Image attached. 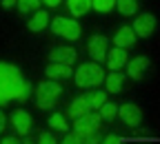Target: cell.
<instances>
[{
    "label": "cell",
    "instance_id": "cell-5",
    "mask_svg": "<svg viewBox=\"0 0 160 144\" xmlns=\"http://www.w3.org/2000/svg\"><path fill=\"white\" fill-rule=\"evenodd\" d=\"M100 115L98 113H85V115H80V118H76L73 120V131H78V133H82V135H93V133H98V129H100Z\"/></svg>",
    "mask_w": 160,
    "mask_h": 144
},
{
    "label": "cell",
    "instance_id": "cell-23",
    "mask_svg": "<svg viewBox=\"0 0 160 144\" xmlns=\"http://www.w3.org/2000/svg\"><path fill=\"white\" fill-rule=\"evenodd\" d=\"M85 98H87V102H89V107H91V109H98V107L107 100V93H105V91H100V89H96V91H89Z\"/></svg>",
    "mask_w": 160,
    "mask_h": 144
},
{
    "label": "cell",
    "instance_id": "cell-3",
    "mask_svg": "<svg viewBox=\"0 0 160 144\" xmlns=\"http://www.w3.org/2000/svg\"><path fill=\"white\" fill-rule=\"evenodd\" d=\"M62 95V87L58 84V80H51V78H47L45 82H40V84L36 87V104H38V109H51L56 102H58V98Z\"/></svg>",
    "mask_w": 160,
    "mask_h": 144
},
{
    "label": "cell",
    "instance_id": "cell-29",
    "mask_svg": "<svg viewBox=\"0 0 160 144\" xmlns=\"http://www.w3.org/2000/svg\"><path fill=\"white\" fill-rule=\"evenodd\" d=\"M5 127H7V120H5V115H2V111H0V133L5 131Z\"/></svg>",
    "mask_w": 160,
    "mask_h": 144
},
{
    "label": "cell",
    "instance_id": "cell-4",
    "mask_svg": "<svg viewBox=\"0 0 160 144\" xmlns=\"http://www.w3.org/2000/svg\"><path fill=\"white\" fill-rule=\"evenodd\" d=\"M49 27L56 36L65 38V40H78L80 36H82V27H80V22L76 18H62L58 16L53 20H49Z\"/></svg>",
    "mask_w": 160,
    "mask_h": 144
},
{
    "label": "cell",
    "instance_id": "cell-6",
    "mask_svg": "<svg viewBox=\"0 0 160 144\" xmlns=\"http://www.w3.org/2000/svg\"><path fill=\"white\" fill-rule=\"evenodd\" d=\"M136 38H149L153 31H156V16L153 13H140L136 20H133V25H131Z\"/></svg>",
    "mask_w": 160,
    "mask_h": 144
},
{
    "label": "cell",
    "instance_id": "cell-16",
    "mask_svg": "<svg viewBox=\"0 0 160 144\" xmlns=\"http://www.w3.org/2000/svg\"><path fill=\"white\" fill-rule=\"evenodd\" d=\"M122 82H125V73L118 69V71H111V73L105 75V82H102V84H107V91H109V93H120Z\"/></svg>",
    "mask_w": 160,
    "mask_h": 144
},
{
    "label": "cell",
    "instance_id": "cell-17",
    "mask_svg": "<svg viewBox=\"0 0 160 144\" xmlns=\"http://www.w3.org/2000/svg\"><path fill=\"white\" fill-rule=\"evenodd\" d=\"M91 111V107H89V102H87V98L85 95H78L71 104H69V118L71 120H76V118H80V115H85V113H89Z\"/></svg>",
    "mask_w": 160,
    "mask_h": 144
},
{
    "label": "cell",
    "instance_id": "cell-22",
    "mask_svg": "<svg viewBox=\"0 0 160 144\" xmlns=\"http://www.w3.org/2000/svg\"><path fill=\"white\" fill-rule=\"evenodd\" d=\"M116 9L122 16H133L138 11V0H116Z\"/></svg>",
    "mask_w": 160,
    "mask_h": 144
},
{
    "label": "cell",
    "instance_id": "cell-1",
    "mask_svg": "<svg viewBox=\"0 0 160 144\" xmlns=\"http://www.w3.org/2000/svg\"><path fill=\"white\" fill-rule=\"evenodd\" d=\"M31 84L29 80L22 75L16 65L11 62H0V107L9 104V102L18 100L25 102L31 95Z\"/></svg>",
    "mask_w": 160,
    "mask_h": 144
},
{
    "label": "cell",
    "instance_id": "cell-9",
    "mask_svg": "<svg viewBox=\"0 0 160 144\" xmlns=\"http://www.w3.org/2000/svg\"><path fill=\"white\" fill-rule=\"evenodd\" d=\"M107 49H109V42H107L105 36H100V33L91 36V40H89V55H91L93 62H102L105 55H107Z\"/></svg>",
    "mask_w": 160,
    "mask_h": 144
},
{
    "label": "cell",
    "instance_id": "cell-11",
    "mask_svg": "<svg viewBox=\"0 0 160 144\" xmlns=\"http://www.w3.org/2000/svg\"><path fill=\"white\" fill-rule=\"evenodd\" d=\"M105 60H107V67H109V71H118V69H122V67H125V62L129 60V58H127V49H120V47L107 49Z\"/></svg>",
    "mask_w": 160,
    "mask_h": 144
},
{
    "label": "cell",
    "instance_id": "cell-13",
    "mask_svg": "<svg viewBox=\"0 0 160 144\" xmlns=\"http://www.w3.org/2000/svg\"><path fill=\"white\" fill-rule=\"evenodd\" d=\"M136 33H133V29L131 27H120L118 31H116V36H113V45L116 47H120V49H129V47H133L136 45Z\"/></svg>",
    "mask_w": 160,
    "mask_h": 144
},
{
    "label": "cell",
    "instance_id": "cell-25",
    "mask_svg": "<svg viewBox=\"0 0 160 144\" xmlns=\"http://www.w3.org/2000/svg\"><path fill=\"white\" fill-rule=\"evenodd\" d=\"M40 5V0H16V7L20 13H29V11H36Z\"/></svg>",
    "mask_w": 160,
    "mask_h": 144
},
{
    "label": "cell",
    "instance_id": "cell-12",
    "mask_svg": "<svg viewBox=\"0 0 160 144\" xmlns=\"http://www.w3.org/2000/svg\"><path fill=\"white\" fill-rule=\"evenodd\" d=\"M49 62L73 65L76 62V49L73 47H53L51 53H49Z\"/></svg>",
    "mask_w": 160,
    "mask_h": 144
},
{
    "label": "cell",
    "instance_id": "cell-15",
    "mask_svg": "<svg viewBox=\"0 0 160 144\" xmlns=\"http://www.w3.org/2000/svg\"><path fill=\"white\" fill-rule=\"evenodd\" d=\"M62 142H65V144H98V142H102V140H100L98 133H93V135H82V133H78V131H73V133L67 131Z\"/></svg>",
    "mask_w": 160,
    "mask_h": 144
},
{
    "label": "cell",
    "instance_id": "cell-31",
    "mask_svg": "<svg viewBox=\"0 0 160 144\" xmlns=\"http://www.w3.org/2000/svg\"><path fill=\"white\" fill-rule=\"evenodd\" d=\"M16 142H18V140L11 137V135H9V137H2V144H16Z\"/></svg>",
    "mask_w": 160,
    "mask_h": 144
},
{
    "label": "cell",
    "instance_id": "cell-19",
    "mask_svg": "<svg viewBox=\"0 0 160 144\" xmlns=\"http://www.w3.org/2000/svg\"><path fill=\"white\" fill-rule=\"evenodd\" d=\"M67 9L71 11V16L80 18L91 9V0H67Z\"/></svg>",
    "mask_w": 160,
    "mask_h": 144
},
{
    "label": "cell",
    "instance_id": "cell-20",
    "mask_svg": "<svg viewBox=\"0 0 160 144\" xmlns=\"http://www.w3.org/2000/svg\"><path fill=\"white\" fill-rule=\"evenodd\" d=\"M98 115H100V120H113L116 115H118V104H113V102H102V104L98 107Z\"/></svg>",
    "mask_w": 160,
    "mask_h": 144
},
{
    "label": "cell",
    "instance_id": "cell-27",
    "mask_svg": "<svg viewBox=\"0 0 160 144\" xmlns=\"http://www.w3.org/2000/svg\"><path fill=\"white\" fill-rule=\"evenodd\" d=\"M102 142H107V144H118V142H122V140H120V135H116V133H109V135L102 137Z\"/></svg>",
    "mask_w": 160,
    "mask_h": 144
},
{
    "label": "cell",
    "instance_id": "cell-8",
    "mask_svg": "<svg viewBox=\"0 0 160 144\" xmlns=\"http://www.w3.org/2000/svg\"><path fill=\"white\" fill-rule=\"evenodd\" d=\"M11 127L18 135H29L31 133V115L25 109H16L11 113Z\"/></svg>",
    "mask_w": 160,
    "mask_h": 144
},
{
    "label": "cell",
    "instance_id": "cell-10",
    "mask_svg": "<svg viewBox=\"0 0 160 144\" xmlns=\"http://www.w3.org/2000/svg\"><path fill=\"white\" fill-rule=\"evenodd\" d=\"M125 67H127V75H129L131 80H142L145 71L149 69V58H147V55H138V58H133V60H127Z\"/></svg>",
    "mask_w": 160,
    "mask_h": 144
},
{
    "label": "cell",
    "instance_id": "cell-14",
    "mask_svg": "<svg viewBox=\"0 0 160 144\" xmlns=\"http://www.w3.org/2000/svg\"><path fill=\"white\" fill-rule=\"evenodd\" d=\"M45 73H47V78H51V80H67V78H71V65H62V62H49L47 65V69H45Z\"/></svg>",
    "mask_w": 160,
    "mask_h": 144
},
{
    "label": "cell",
    "instance_id": "cell-18",
    "mask_svg": "<svg viewBox=\"0 0 160 144\" xmlns=\"http://www.w3.org/2000/svg\"><path fill=\"white\" fill-rule=\"evenodd\" d=\"M27 27H29L31 31H42V29H47V27H49V13L42 11V9H36L33 18H29Z\"/></svg>",
    "mask_w": 160,
    "mask_h": 144
},
{
    "label": "cell",
    "instance_id": "cell-26",
    "mask_svg": "<svg viewBox=\"0 0 160 144\" xmlns=\"http://www.w3.org/2000/svg\"><path fill=\"white\" fill-rule=\"evenodd\" d=\"M38 142H40V144H53V142H58V140H56L53 133L45 131V133H40V135H38Z\"/></svg>",
    "mask_w": 160,
    "mask_h": 144
},
{
    "label": "cell",
    "instance_id": "cell-28",
    "mask_svg": "<svg viewBox=\"0 0 160 144\" xmlns=\"http://www.w3.org/2000/svg\"><path fill=\"white\" fill-rule=\"evenodd\" d=\"M40 2H45L47 7H58L60 2H62V0H40Z\"/></svg>",
    "mask_w": 160,
    "mask_h": 144
},
{
    "label": "cell",
    "instance_id": "cell-7",
    "mask_svg": "<svg viewBox=\"0 0 160 144\" xmlns=\"http://www.w3.org/2000/svg\"><path fill=\"white\" fill-rule=\"evenodd\" d=\"M118 115H120V120H122V124H127L131 129L140 127V122H142V111H140V107L131 104V102L120 104L118 107Z\"/></svg>",
    "mask_w": 160,
    "mask_h": 144
},
{
    "label": "cell",
    "instance_id": "cell-30",
    "mask_svg": "<svg viewBox=\"0 0 160 144\" xmlns=\"http://www.w3.org/2000/svg\"><path fill=\"white\" fill-rule=\"evenodd\" d=\"M2 7H5V9H11V7H16V0H2Z\"/></svg>",
    "mask_w": 160,
    "mask_h": 144
},
{
    "label": "cell",
    "instance_id": "cell-21",
    "mask_svg": "<svg viewBox=\"0 0 160 144\" xmlns=\"http://www.w3.org/2000/svg\"><path fill=\"white\" fill-rule=\"evenodd\" d=\"M49 127H51L53 131H60V133H67V131H69L67 118H65V115H60V113H53V115H49Z\"/></svg>",
    "mask_w": 160,
    "mask_h": 144
},
{
    "label": "cell",
    "instance_id": "cell-24",
    "mask_svg": "<svg viewBox=\"0 0 160 144\" xmlns=\"http://www.w3.org/2000/svg\"><path fill=\"white\" fill-rule=\"evenodd\" d=\"M113 7H116V0H91V9L100 13H109Z\"/></svg>",
    "mask_w": 160,
    "mask_h": 144
},
{
    "label": "cell",
    "instance_id": "cell-2",
    "mask_svg": "<svg viewBox=\"0 0 160 144\" xmlns=\"http://www.w3.org/2000/svg\"><path fill=\"white\" fill-rule=\"evenodd\" d=\"M73 80L80 89H89V87H100L105 82V71L100 67V62H82L73 71Z\"/></svg>",
    "mask_w": 160,
    "mask_h": 144
}]
</instances>
